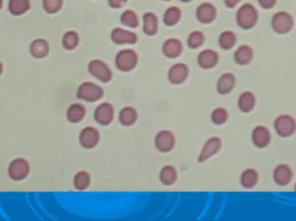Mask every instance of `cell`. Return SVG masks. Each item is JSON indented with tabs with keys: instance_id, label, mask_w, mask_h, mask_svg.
I'll return each mask as SVG.
<instances>
[{
	"instance_id": "obj_38",
	"label": "cell",
	"mask_w": 296,
	"mask_h": 221,
	"mask_svg": "<svg viewBox=\"0 0 296 221\" xmlns=\"http://www.w3.org/2000/svg\"><path fill=\"white\" fill-rule=\"evenodd\" d=\"M127 0H109V4L110 7L114 9H119L126 4Z\"/></svg>"
},
{
	"instance_id": "obj_23",
	"label": "cell",
	"mask_w": 296,
	"mask_h": 221,
	"mask_svg": "<svg viewBox=\"0 0 296 221\" xmlns=\"http://www.w3.org/2000/svg\"><path fill=\"white\" fill-rule=\"evenodd\" d=\"M30 0H9L8 10L12 16L19 17L30 9Z\"/></svg>"
},
{
	"instance_id": "obj_12",
	"label": "cell",
	"mask_w": 296,
	"mask_h": 221,
	"mask_svg": "<svg viewBox=\"0 0 296 221\" xmlns=\"http://www.w3.org/2000/svg\"><path fill=\"white\" fill-rule=\"evenodd\" d=\"M251 140L255 146L263 149L267 147L271 142L270 131L264 125H257L253 129Z\"/></svg>"
},
{
	"instance_id": "obj_8",
	"label": "cell",
	"mask_w": 296,
	"mask_h": 221,
	"mask_svg": "<svg viewBox=\"0 0 296 221\" xmlns=\"http://www.w3.org/2000/svg\"><path fill=\"white\" fill-rule=\"evenodd\" d=\"M176 143V138L174 133L171 131L164 130L159 132L155 137L154 143L157 150L160 152H169L174 149Z\"/></svg>"
},
{
	"instance_id": "obj_28",
	"label": "cell",
	"mask_w": 296,
	"mask_h": 221,
	"mask_svg": "<svg viewBox=\"0 0 296 221\" xmlns=\"http://www.w3.org/2000/svg\"><path fill=\"white\" fill-rule=\"evenodd\" d=\"M177 176L176 168L171 165L165 166L159 173V180L164 185L166 186L173 185L174 182H176Z\"/></svg>"
},
{
	"instance_id": "obj_2",
	"label": "cell",
	"mask_w": 296,
	"mask_h": 221,
	"mask_svg": "<svg viewBox=\"0 0 296 221\" xmlns=\"http://www.w3.org/2000/svg\"><path fill=\"white\" fill-rule=\"evenodd\" d=\"M271 27L279 35H285L292 30L294 18L287 11H278L271 18Z\"/></svg>"
},
{
	"instance_id": "obj_21",
	"label": "cell",
	"mask_w": 296,
	"mask_h": 221,
	"mask_svg": "<svg viewBox=\"0 0 296 221\" xmlns=\"http://www.w3.org/2000/svg\"><path fill=\"white\" fill-rule=\"evenodd\" d=\"M256 103H257V99L255 94L249 91H246L241 93L237 100L239 110L244 113H248L253 110L256 107Z\"/></svg>"
},
{
	"instance_id": "obj_30",
	"label": "cell",
	"mask_w": 296,
	"mask_h": 221,
	"mask_svg": "<svg viewBox=\"0 0 296 221\" xmlns=\"http://www.w3.org/2000/svg\"><path fill=\"white\" fill-rule=\"evenodd\" d=\"M80 37L75 30H69L61 38V44L67 50H75L79 45Z\"/></svg>"
},
{
	"instance_id": "obj_42",
	"label": "cell",
	"mask_w": 296,
	"mask_h": 221,
	"mask_svg": "<svg viewBox=\"0 0 296 221\" xmlns=\"http://www.w3.org/2000/svg\"><path fill=\"white\" fill-rule=\"evenodd\" d=\"M181 2H184V3H187V2H191L192 0H180Z\"/></svg>"
},
{
	"instance_id": "obj_35",
	"label": "cell",
	"mask_w": 296,
	"mask_h": 221,
	"mask_svg": "<svg viewBox=\"0 0 296 221\" xmlns=\"http://www.w3.org/2000/svg\"><path fill=\"white\" fill-rule=\"evenodd\" d=\"M204 42H205V36L201 31H199V30L193 31L188 36V46L192 50H195V49L202 46Z\"/></svg>"
},
{
	"instance_id": "obj_11",
	"label": "cell",
	"mask_w": 296,
	"mask_h": 221,
	"mask_svg": "<svg viewBox=\"0 0 296 221\" xmlns=\"http://www.w3.org/2000/svg\"><path fill=\"white\" fill-rule=\"evenodd\" d=\"M114 116L115 109L111 104L107 102L99 105L94 110V119L101 125H109L113 121Z\"/></svg>"
},
{
	"instance_id": "obj_29",
	"label": "cell",
	"mask_w": 296,
	"mask_h": 221,
	"mask_svg": "<svg viewBox=\"0 0 296 221\" xmlns=\"http://www.w3.org/2000/svg\"><path fill=\"white\" fill-rule=\"evenodd\" d=\"M218 43L221 49L224 50H231L237 43V36L235 33L231 30H225L221 33L218 37Z\"/></svg>"
},
{
	"instance_id": "obj_17",
	"label": "cell",
	"mask_w": 296,
	"mask_h": 221,
	"mask_svg": "<svg viewBox=\"0 0 296 221\" xmlns=\"http://www.w3.org/2000/svg\"><path fill=\"white\" fill-rule=\"evenodd\" d=\"M50 53V44L47 40L37 38L31 42L30 45V54L36 59H43Z\"/></svg>"
},
{
	"instance_id": "obj_6",
	"label": "cell",
	"mask_w": 296,
	"mask_h": 221,
	"mask_svg": "<svg viewBox=\"0 0 296 221\" xmlns=\"http://www.w3.org/2000/svg\"><path fill=\"white\" fill-rule=\"evenodd\" d=\"M88 70L94 78L97 79L101 82H109L112 80L113 73L109 66L101 60H92L88 65Z\"/></svg>"
},
{
	"instance_id": "obj_25",
	"label": "cell",
	"mask_w": 296,
	"mask_h": 221,
	"mask_svg": "<svg viewBox=\"0 0 296 221\" xmlns=\"http://www.w3.org/2000/svg\"><path fill=\"white\" fill-rule=\"evenodd\" d=\"M259 175L255 168H247L240 176V183L245 189H252L258 182Z\"/></svg>"
},
{
	"instance_id": "obj_36",
	"label": "cell",
	"mask_w": 296,
	"mask_h": 221,
	"mask_svg": "<svg viewBox=\"0 0 296 221\" xmlns=\"http://www.w3.org/2000/svg\"><path fill=\"white\" fill-rule=\"evenodd\" d=\"M229 118L227 110L222 107H218L212 110L210 114V119L215 125H221L227 121Z\"/></svg>"
},
{
	"instance_id": "obj_18",
	"label": "cell",
	"mask_w": 296,
	"mask_h": 221,
	"mask_svg": "<svg viewBox=\"0 0 296 221\" xmlns=\"http://www.w3.org/2000/svg\"><path fill=\"white\" fill-rule=\"evenodd\" d=\"M218 62V54L212 50H203L198 56V63L204 69L214 68Z\"/></svg>"
},
{
	"instance_id": "obj_20",
	"label": "cell",
	"mask_w": 296,
	"mask_h": 221,
	"mask_svg": "<svg viewBox=\"0 0 296 221\" xmlns=\"http://www.w3.org/2000/svg\"><path fill=\"white\" fill-rule=\"evenodd\" d=\"M162 51L166 57L176 58L182 53L183 45L179 40L170 38L166 40L163 44Z\"/></svg>"
},
{
	"instance_id": "obj_15",
	"label": "cell",
	"mask_w": 296,
	"mask_h": 221,
	"mask_svg": "<svg viewBox=\"0 0 296 221\" xmlns=\"http://www.w3.org/2000/svg\"><path fill=\"white\" fill-rule=\"evenodd\" d=\"M111 40L116 44H134L137 43L138 36L130 30L116 28L111 32Z\"/></svg>"
},
{
	"instance_id": "obj_37",
	"label": "cell",
	"mask_w": 296,
	"mask_h": 221,
	"mask_svg": "<svg viewBox=\"0 0 296 221\" xmlns=\"http://www.w3.org/2000/svg\"><path fill=\"white\" fill-rule=\"evenodd\" d=\"M257 2L261 7L268 10V9L274 7V5L276 4L277 0H257Z\"/></svg>"
},
{
	"instance_id": "obj_16",
	"label": "cell",
	"mask_w": 296,
	"mask_h": 221,
	"mask_svg": "<svg viewBox=\"0 0 296 221\" xmlns=\"http://www.w3.org/2000/svg\"><path fill=\"white\" fill-rule=\"evenodd\" d=\"M196 17L200 23L209 24L213 22L217 17V10L213 4L210 3H203L197 9Z\"/></svg>"
},
{
	"instance_id": "obj_10",
	"label": "cell",
	"mask_w": 296,
	"mask_h": 221,
	"mask_svg": "<svg viewBox=\"0 0 296 221\" xmlns=\"http://www.w3.org/2000/svg\"><path fill=\"white\" fill-rule=\"evenodd\" d=\"M222 147V140L218 137H212L206 141L202 150L199 153V163H204L208 160L209 158L213 157L214 155L220 150Z\"/></svg>"
},
{
	"instance_id": "obj_40",
	"label": "cell",
	"mask_w": 296,
	"mask_h": 221,
	"mask_svg": "<svg viewBox=\"0 0 296 221\" xmlns=\"http://www.w3.org/2000/svg\"><path fill=\"white\" fill-rule=\"evenodd\" d=\"M3 69H4V67H3L2 62L0 61V75H2V73H3Z\"/></svg>"
},
{
	"instance_id": "obj_24",
	"label": "cell",
	"mask_w": 296,
	"mask_h": 221,
	"mask_svg": "<svg viewBox=\"0 0 296 221\" xmlns=\"http://www.w3.org/2000/svg\"><path fill=\"white\" fill-rule=\"evenodd\" d=\"M158 18L152 12H147L143 16V31L148 36H153L158 31Z\"/></svg>"
},
{
	"instance_id": "obj_31",
	"label": "cell",
	"mask_w": 296,
	"mask_h": 221,
	"mask_svg": "<svg viewBox=\"0 0 296 221\" xmlns=\"http://www.w3.org/2000/svg\"><path fill=\"white\" fill-rule=\"evenodd\" d=\"M181 18L180 9L175 6L169 7L164 13L163 22L166 26H174L177 25Z\"/></svg>"
},
{
	"instance_id": "obj_13",
	"label": "cell",
	"mask_w": 296,
	"mask_h": 221,
	"mask_svg": "<svg viewBox=\"0 0 296 221\" xmlns=\"http://www.w3.org/2000/svg\"><path fill=\"white\" fill-rule=\"evenodd\" d=\"M293 179V170L288 164H279L273 171L274 183L281 187L289 185Z\"/></svg>"
},
{
	"instance_id": "obj_34",
	"label": "cell",
	"mask_w": 296,
	"mask_h": 221,
	"mask_svg": "<svg viewBox=\"0 0 296 221\" xmlns=\"http://www.w3.org/2000/svg\"><path fill=\"white\" fill-rule=\"evenodd\" d=\"M64 0H43V8L48 14H56L61 11Z\"/></svg>"
},
{
	"instance_id": "obj_43",
	"label": "cell",
	"mask_w": 296,
	"mask_h": 221,
	"mask_svg": "<svg viewBox=\"0 0 296 221\" xmlns=\"http://www.w3.org/2000/svg\"><path fill=\"white\" fill-rule=\"evenodd\" d=\"M295 191H296V185H295Z\"/></svg>"
},
{
	"instance_id": "obj_41",
	"label": "cell",
	"mask_w": 296,
	"mask_h": 221,
	"mask_svg": "<svg viewBox=\"0 0 296 221\" xmlns=\"http://www.w3.org/2000/svg\"><path fill=\"white\" fill-rule=\"evenodd\" d=\"M3 5H4V0H0V10L3 8Z\"/></svg>"
},
{
	"instance_id": "obj_33",
	"label": "cell",
	"mask_w": 296,
	"mask_h": 221,
	"mask_svg": "<svg viewBox=\"0 0 296 221\" xmlns=\"http://www.w3.org/2000/svg\"><path fill=\"white\" fill-rule=\"evenodd\" d=\"M120 23L126 27L137 28L139 26V18L134 11L126 10L120 16Z\"/></svg>"
},
{
	"instance_id": "obj_1",
	"label": "cell",
	"mask_w": 296,
	"mask_h": 221,
	"mask_svg": "<svg viewBox=\"0 0 296 221\" xmlns=\"http://www.w3.org/2000/svg\"><path fill=\"white\" fill-rule=\"evenodd\" d=\"M236 21L240 28L252 29L258 21V11L252 4L246 3L239 8L236 14Z\"/></svg>"
},
{
	"instance_id": "obj_26",
	"label": "cell",
	"mask_w": 296,
	"mask_h": 221,
	"mask_svg": "<svg viewBox=\"0 0 296 221\" xmlns=\"http://www.w3.org/2000/svg\"><path fill=\"white\" fill-rule=\"evenodd\" d=\"M85 115H86V108L81 104H72L67 110V118L73 124L82 121Z\"/></svg>"
},
{
	"instance_id": "obj_22",
	"label": "cell",
	"mask_w": 296,
	"mask_h": 221,
	"mask_svg": "<svg viewBox=\"0 0 296 221\" xmlns=\"http://www.w3.org/2000/svg\"><path fill=\"white\" fill-rule=\"evenodd\" d=\"M254 57V51L249 45H241L236 50L234 53V60L239 65L249 64Z\"/></svg>"
},
{
	"instance_id": "obj_39",
	"label": "cell",
	"mask_w": 296,
	"mask_h": 221,
	"mask_svg": "<svg viewBox=\"0 0 296 221\" xmlns=\"http://www.w3.org/2000/svg\"><path fill=\"white\" fill-rule=\"evenodd\" d=\"M242 0H224V4L228 8H234L241 2Z\"/></svg>"
},
{
	"instance_id": "obj_19",
	"label": "cell",
	"mask_w": 296,
	"mask_h": 221,
	"mask_svg": "<svg viewBox=\"0 0 296 221\" xmlns=\"http://www.w3.org/2000/svg\"><path fill=\"white\" fill-rule=\"evenodd\" d=\"M236 86V78L233 74L225 73L217 80V90L218 93L225 95L231 93Z\"/></svg>"
},
{
	"instance_id": "obj_32",
	"label": "cell",
	"mask_w": 296,
	"mask_h": 221,
	"mask_svg": "<svg viewBox=\"0 0 296 221\" xmlns=\"http://www.w3.org/2000/svg\"><path fill=\"white\" fill-rule=\"evenodd\" d=\"M90 175L86 171H80L74 176L73 184L77 190H85L90 185Z\"/></svg>"
},
{
	"instance_id": "obj_7",
	"label": "cell",
	"mask_w": 296,
	"mask_h": 221,
	"mask_svg": "<svg viewBox=\"0 0 296 221\" xmlns=\"http://www.w3.org/2000/svg\"><path fill=\"white\" fill-rule=\"evenodd\" d=\"M29 173V163L24 158L12 161L8 168V175L13 181H22L28 176Z\"/></svg>"
},
{
	"instance_id": "obj_3",
	"label": "cell",
	"mask_w": 296,
	"mask_h": 221,
	"mask_svg": "<svg viewBox=\"0 0 296 221\" xmlns=\"http://www.w3.org/2000/svg\"><path fill=\"white\" fill-rule=\"evenodd\" d=\"M274 129L281 138H289L296 132V120L291 115H279L274 119Z\"/></svg>"
},
{
	"instance_id": "obj_27",
	"label": "cell",
	"mask_w": 296,
	"mask_h": 221,
	"mask_svg": "<svg viewBox=\"0 0 296 221\" xmlns=\"http://www.w3.org/2000/svg\"><path fill=\"white\" fill-rule=\"evenodd\" d=\"M138 112L134 107H126L119 111V123L124 126H131L137 121Z\"/></svg>"
},
{
	"instance_id": "obj_5",
	"label": "cell",
	"mask_w": 296,
	"mask_h": 221,
	"mask_svg": "<svg viewBox=\"0 0 296 221\" xmlns=\"http://www.w3.org/2000/svg\"><path fill=\"white\" fill-rule=\"evenodd\" d=\"M138 63V55L134 50H123L119 51L116 56L117 68L123 72L131 71Z\"/></svg>"
},
{
	"instance_id": "obj_4",
	"label": "cell",
	"mask_w": 296,
	"mask_h": 221,
	"mask_svg": "<svg viewBox=\"0 0 296 221\" xmlns=\"http://www.w3.org/2000/svg\"><path fill=\"white\" fill-rule=\"evenodd\" d=\"M103 96V89L92 82H83L76 91V97L87 102H95Z\"/></svg>"
},
{
	"instance_id": "obj_14",
	"label": "cell",
	"mask_w": 296,
	"mask_h": 221,
	"mask_svg": "<svg viewBox=\"0 0 296 221\" xmlns=\"http://www.w3.org/2000/svg\"><path fill=\"white\" fill-rule=\"evenodd\" d=\"M189 75V68L184 63H176L168 71V80L172 84L178 85L186 81Z\"/></svg>"
},
{
	"instance_id": "obj_9",
	"label": "cell",
	"mask_w": 296,
	"mask_h": 221,
	"mask_svg": "<svg viewBox=\"0 0 296 221\" xmlns=\"http://www.w3.org/2000/svg\"><path fill=\"white\" fill-rule=\"evenodd\" d=\"M100 141V133L98 130L92 126H88L82 130L80 133V144L85 149H93Z\"/></svg>"
},
{
	"instance_id": "obj_44",
	"label": "cell",
	"mask_w": 296,
	"mask_h": 221,
	"mask_svg": "<svg viewBox=\"0 0 296 221\" xmlns=\"http://www.w3.org/2000/svg\"><path fill=\"white\" fill-rule=\"evenodd\" d=\"M163 1H171V0H163Z\"/></svg>"
}]
</instances>
